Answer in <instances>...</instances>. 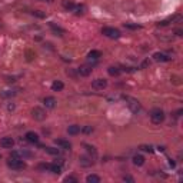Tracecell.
I'll return each instance as SVG.
<instances>
[{
	"label": "cell",
	"instance_id": "484cf974",
	"mask_svg": "<svg viewBox=\"0 0 183 183\" xmlns=\"http://www.w3.org/2000/svg\"><path fill=\"white\" fill-rule=\"evenodd\" d=\"M44 150H46L49 155H53V156L60 155V150H59V149H55V147H46Z\"/></svg>",
	"mask_w": 183,
	"mask_h": 183
},
{
	"label": "cell",
	"instance_id": "ac0fdd59",
	"mask_svg": "<svg viewBox=\"0 0 183 183\" xmlns=\"http://www.w3.org/2000/svg\"><path fill=\"white\" fill-rule=\"evenodd\" d=\"M63 87H65L63 82H60V80H55L53 82V85H52L53 92H60V90H63Z\"/></svg>",
	"mask_w": 183,
	"mask_h": 183
},
{
	"label": "cell",
	"instance_id": "d6a6232c",
	"mask_svg": "<svg viewBox=\"0 0 183 183\" xmlns=\"http://www.w3.org/2000/svg\"><path fill=\"white\" fill-rule=\"evenodd\" d=\"M125 26H126V27H129V29H132V30H136V29H140V26H137V24H130V23H126Z\"/></svg>",
	"mask_w": 183,
	"mask_h": 183
},
{
	"label": "cell",
	"instance_id": "ba28073f",
	"mask_svg": "<svg viewBox=\"0 0 183 183\" xmlns=\"http://www.w3.org/2000/svg\"><path fill=\"white\" fill-rule=\"evenodd\" d=\"M92 70H93V65H83L77 69V73L80 76H85L86 77V76H89L92 73Z\"/></svg>",
	"mask_w": 183,
	"mask_h": 183
},
{
	"label": "cell",
	"instance_id": "9a60e30c",
	"mask_svg": "<svg viewBox=\"0 0 183 183\" xmlns=\"http://www.w3.org/2000/svg\"><path fill=\"white\" fill-rule=\"evenodd\" d=\"M132 160H133V164H135V166H143V164H145V157L142 155H135Z\"/></svg>",
	"mask_w": 183,
	"mask_h": 183
},
{
	"label": "cell",
	"instance_id": "d4e9b609",
	"mask_svg": "<svg viewBox=\"0 0 183 183\" xmlns=\"http://www.w3.org/2000/svg\"><path fill=\"white\" fill-rule=\"evenodd\" d=\"M50 164L52 163H40L37 166V169L40 170V172H47V170H50Z\"/></svg>",
	"mask_w": 183,
	"mask_h": 183
},
{
	"label": "cell",
	"instance_id": "f35d334b",
	"mask_svg": "<svg viewBox=\"0 0 183 183\" xmlns=\"http://www.w3.org/2000/svg\"><path fill=\"white\" fill-rule=\"evenodd\" d=\"M14 82V77H7V83H13Z\"/></svg>",
	"mask_w": 183,
	"mask_h": 183
},
{
	"label": "cell",
	"instance_id": "603a6c76",
	"mask_svg": "<svg viewBox=\"0 0 183 183\" xmlns=\"http://www.w3.org/2000/svg\"><path fill=\"white\" fill-rule=\"evenodd\" d=\"M86 182L87 183H100V178H99L97 174H89V176L86 178Z\"/></svg>",
	"mask_w": 183,
	"mask_h": 183
},
{
	"label": "cell",
	"instance_id": "e0dca14e",
	"mask_svg": "<svg viewBox=\"0 0 183 183\" xmlns=\"http://www.w3.org/2000/svg\"><path fill=\"white\" fill-rule=\"evenodd\" d=\"M67 133H69V135H72V136L79 135V133H80V126H77V125H72V126L67 127Z\"/></svg>",
	"mask_w": 183,
	"mask_h": 183
},
{
	"label": "cell",
	"instance_id": "2e32d148",
	"mask_svg": "<svg viewBox=\"0 0 183 183\" xmlns=\"http://www.w3.org/2000/svg\"><path fill=\"white\" fill-rule=\"evenodd\" d=\"M50 29H52L53 33L57 34V36H63V34H65V29H62L60 26H56L55 23H50Z\"/></svg>",
	"mask_w": 183,
	"mask_h": 183
},
{
	"label": "cell",
	"instance_id": "4dcf8cb0",
	"mask_svg": "<svg viewBox=\"0 0 183 183\" xmlns=\"http://www.w3.org/2000/svg\"><path fill=\"white\" fill-rule=\"evenodd\" d=\"M65 182L66 183H77V179H76L75 176H67V178H65Z\"/></svg>",
	"mask_w": 183,
	"mask_h": 183
},
{
	"label": "cell",
	"instance_id": "8992f818",
	"mask_svg": "<svg viewBox=\"0 0 183 183\" xmlns=\"http://www.w3.org/2000/svg\"><path fill=\"white\" fill-rule=\"evenodd\" d=\"M92 87H93L94 90H103V89H106L107 87V80L106 79H96V80H93L92 82Z\"/></svg>",
	"mask_w": 183,
	"mask_h": 183
},
{
	"label": "cell",
	"instance_id": "8d00e7d4",
	"mask_svg": "<svg viewBox=\"0 0 183 183\" xmlns=\"http://www.w3.org/2000/svg\"><path fill=\"white\" fill-rule=\"evenodd\" d=\"M182 113H183V110H182V109H179L178 112L174 113V118H179V116H180V114H182Z\"/></svg>",
	"mask_w": 183,
	"mask_h": 183
},
{
	"label": "cell",
	"instance_id": "e575fe53",
	"mask_svg": "<svg viewBox=\"0 0 183 183\" xmlns=\"http://www.w3.org/2000/svg\"><path fill=\"white\" fill-rule=\"evenodd\" d=\"M123 180H126V182H135V180H133V178H130V176H125V178H123Z\"/></svg>",
	"mask_w": 183,
	"mask_h": 183
},
{
	"label": "cell",
	"instance_id": "8fae6325",
	"mask_svg": "<svg viewBox=\"0 0 183 183\" xmlns=\"http://www.w3.org/2000/svg\"><path fill=\"white\" fill-rule=\"evenodd\" d=\"M43 103H44V106H46V109H53L55 106H56V99L53 97V96H47V97L43 99Z\"/></svg>",
	"mask_w": 183,
	"mask_h": 183
},
{
	"label": "cell",
	"instance_id": "836d02e7",
	"mask_svg": "<svg viewBox=\"0 0 183 183\" xmlns=\"http://www.w3.org/2000/svg\"><path fill=\"white\" fill-rule=\"evenodd\" d=\"M66 73H67L69 76H72V77H76V76L79 75V73H76V72H75V70H72V69H69V70L66 72Z\"/></svg>",
	"mask_w": 183,
	"mask_h": 183
},
{
	"label": "cell",
	"instance_id": "ffe728a7",
	"mask_svg": "<svg viewBox=\"0 0 183 183\" xmlns=\"http://www.w3.org/2000/svg\"><path fill=\"white\" fill-rule=\"evenodd\" d=\"M87 57H89L90 60H99L102 57V53L99 52V50H92V52H89Z\"/></svg>",
	"mask_w": 183,
	"mask_h": 183
},
{
	"label": "cell",
	"instance_id": "4316f807",
	"mask_svg": "<svg viewBox=\"0 0 183 183\" xmlns=\"http://www.w3.org/2000/svg\"><path fill=\"white\" fill-rule=\"evenodd\" d=\"M14 94H16V92H14V90H5V92H2V97H5V99L13 97Z\"/></svg>",
	"mask_w": 183,
	"mask_h": 183
},
{
	"label": "cell",
	"instance_id": "d6986e66",
	"mask_svg": "<svg viewBox=\"0 0 183 183\" xmlns=\"http://www.w3.org/2000/svg\"><path fill=\"white\" fill-rule=\"evenodd\" d=\"M62 6L65 7L66 10H69V12H72V10H75V3L73 2H70V0H63L62 2Z\"/></svg>",
	"mask_w": 183,
	"mask_h": 183
},
{
	"label": "cell",
	"instance_id": "74e56055",
	"mask_svg": "<svg viewBox=\"0 0 183 183\" xmlns=\"http://www.w3.org/2000/svg\"><path fill=\"white\" fill-rule=\"evenodd\" d=\"M174 33H176V36H182V30H180V29H178V30H176V32H174Z\"/></svg>",
	"mask_w": 183,
	"mask_h": 183
},
{
	"label": "cell",
	"instance_id": "52a82bcc",
	"mask_svg": "<svg viewBox=\"0 0 183 183\" xmlns=\"http://www.w3.org/2000/svg\"><path fill=\"white\" fill-rule=\"evenodd\" d=\"M0 146H2L3 149H12L14 146V140L10 136H5L0 139Z\"/></svg>",
	"mask_w": 183,
	"mask_h": 183
},
{
	"label": "cell",
	"instance_id": "30bf717a",
	"mask_svg": "<svg viewBox=\"0 0 183 183\" xmlns=\"http://www.w3.org/2000/svg\"><path fill=\"white\" fill-rule=\"evenodd\" d=\"M55 143H56L59 147L65 149V150H70V149H72V143L69 140H65V139H56Z\"/></svg>",
	"mask_w": 183,
	"mask_h": 183
},
{
	"label": "cell",
	"instance_id": "7c38bea8",
	"mask_svg": "<svg viewBox=\"0 0 183 183\" xmlns=\"http://www.w3.org/2000/svg\"><path fill=\"white\" fill-rule=\"evenodd\" d=\"M24 137H26V140L29 143H39V135L36 132H27Z\"/></svg>",
	"mask_w": 183,
	"mask_h": 183
},
{
	"label": "cell",
	"instance_id": "d590c367",
	"mask_svg": "<svg viewBox=\"0 0 183 183\" xmlns=\"http://www.w3.org/2000/svg\"><path fill=\"white\" fill-rule=\"evenodd\" d=\"M14 107H16V106H14V103H10L9 106H7V110H10V112H12V110H14Z\"/></svg>",
	"mask_w": 183,
	"mask_h": 183
},
{
	"label": "cell",
	"instance_id": "1f68e13d",
	"mask_svg": "<svg viewBox=\"0 0 183 183\" xmlns=\"http://www.w3.org/2000/svg\"><path fill=\"white\" fill-rule=\"evenodd\" d=\"M80 130L83 132V133H87V135H89V133H92L94 129H93V126H85L83 129H80Z\"/></svg>",
	"mask_w": 183,
	"mask_h": 183
},
{
	"label": "cell",
	"instance_id": "5bb4252c",
	"mask_svg": "<svg viewBox=\"0 0 183 183\" xmlns=\"http://www.w3.org/2000/svg\"><path fill=\"white\" fill-rule=\"evenodd\" d=\"M83 146H85V149L87 150L89 156H92L93 159L97 157V150H96V147H94V146H90V145H83Z\"/></svg>",
	"mask_w": 183,
	"mask_h": 183
},
{
	"label": "cell",
	"instance_id": "44dd1931",
	"mask_svg": "<svg viewBox=\"0 0 183 183\" xmlns=\"http://www.w3.org/2000/svg\"><path fill=\"white\" fill-rule=\"evenodd\" d=\"M120 69H119V67H116V66H110V67H109L107 69V73L110 76H114V77H116V76H119L120 75Z\"/></svg>",
	"mask_w": 183,
	"mask_h": 183
},
{
	"label": "cell",
	"instance_id": "cb8c5ba5",
	"mask_svg": "<svg viewBox=\"0 0 183 183\" xmlns=\"http://www.w3.org/2000/svg\"><path fill=\"white\" fill-rule=\"evenodd\" d=\"M86 10V6L85 5H76L75 6V13L79 16V14H83Z\"/></svg>",
	"mask_w": 183,
	"mask_h": 183
},
{
	"label": "cell",
	"instance_id": "7402d4cb",
	"mask_svg": "<svg viewBox=\"0 0 183 183\" xmlns=\"http://www.w3.org/2000/svg\"><path fill=\"white\" fill-rule=\"evenodd\" d=\"M49 172H53L55 174H60L62 173V166L57 163H52L50 164V170Z\"/></svg>",
	"mask_w": 183,
	"mask_h": 183
},
{
	"label": "cell",
	"instance_id": "4fadbf2b",
	"mask_svg": "<svg viewBox=\"0 0 183 183\" xmlns=\"http://www.w3.org/2000/svg\"><path fill=\"white\" fill-rule=\"evenodd\" d=\"M153 59H155L156 62H169L170 57L167 56V55H164V53H155L153 55Z\"/></svg>",
	"mask_w": 183,
	"mask_h": 183
},
{
	"label": "cell",
	"instance_id": "9c48e42d",
	"mask_svg": "<svg viewBox=\"0 0 183 183\" xmlns=\"http://www.w3.org/2000/svg\"><path fill=\"white\" fill-rule=\"evenodd\" d=\"M93 160L94 159L92 157V156H80L79 162H80V164H82L83 167H89V166H92V164L94 163Z\"/></svg>",
	"mask_w": 183,
	"mask_h": 183
},
{
	"label": "cell",
	"instance_id": "5b68a950",
	"mask_svg": "<svg viewBox=\"0 0 183 183\" xmlns=\"http://www.w3.org/2000/svg\"><path fill=\"white\" fill-rule=\"evenodd\" d=\"M102 34H104L109 39H119L120 37V32L114 27H103L102 29Z\"/></svg>",
	"mask_w": 183,
	"mask_h": 183
},
{
	"label": "cell",
	"instance_id": "3957f363",
	"mask_svg": "<svg viewBox=\"0 0 183 183\" xmlns=\"http://www.w3.org/2000/svg\"><path fill=\"white\" fill-rule=\"evenodd\" d=\"M7 166L12 170H22L26 167V163L20 157H10V160H7Z\"/></svg>",
	"mask_w": 183,
	"mask_h": 183
},
{
	"label": "cell",
	"instance_id": "277c9868",
	"mask_svg": "<svg viewBox=\"0 0 183 183\" xmlns=\"http://www.w3.org/2000/svg\"><path fill=\"white\" fill-rule=\"evenodd\" d=\"M46 110L43 107H34L32 110V118L34 120H37V122H43L44 119H46Z\"/></svg>",
	"mask_w": 183,
	"mask_h": 183
},
{
	"label": "cell",
	"instance_id": "6da1fadb",
	"mask_svg": "<svg viewBox=\"0 0 183 183\" xmlns=\"http://www.w3.org/2000/svg\"><path fill=\"white\" fill-rule=\"evenodd\" d=\"M123 99H125L127 107L130 109L132 113L137 114V113L142 110V104H140V102H139L137 99H133V97H130V96H123Z\"/></svg>",
	"mask_w": 183,
	"mask_h": 183
},
{
	"label": "cell",
	"instance_id": "7a4b0ae2",
	"mask_svg": "<svg viewBox=\"0 0 183 183\" xmlns=\"http://www.w3.org/2000/svg\"><path fill=\"white\" fill-rule=\"evenodd\" d=\"M149 116H150V120L155 123V125H160V123L164 120V112L159 107L152 109L150 113H149Z\"/></svg>",
	"mask_w": 183,
	"mask_h": 183
},
{
	"label": "cell",
	"instance_id": "f1b7e54d",
	"mask_svg": "<svg viewBox=\"0 0 183 183\" xmlns=\"http://www.w3.org/2000/svg\"><path fill=\"white\" fill-rule=\"evenodd\" d=\"M34 56H36V55H34L32 50H26V60L27 62H32L33 59H34Z\"/></svg>",
	"mask_w": 183,
	"mask_h": 183
},
{
	"label": "cell",
	"instance_id": "60d3db41",
	"mask_svg": "<svg viewBox=\"0 0 183 183\" xmlns=\"http://www.w3.org/2000/svg\"><path fill=\"white\" fill-rule=\"evenodd\" d=\"M43 2H52V0H43Z\"/></svg>",
	"mask_w": 183,
	"mask_h": 183
},
{
	"label": "cell",
	"instance_id": "ab89813d",
	"mask_svg": "<svg viewBox=\"0 0 183 183\" xmlns=\"http://www.w3.org/2000/svg\"><path fill=\"white\" fill-rule=\"evenodd\" d=\"M169 164H170V166H172V167H174V162H173V160H172V159H170V162H169Z\"/></svg>",
	"mask_w": 183,
	"mask_h": 183
},
{
	"label": "cell",
	"instance_id": "83f0119b",
	"mask_svg": "<svg viewBox=\"0 0 183 183\" xmlns=\"http://www.w3.org/2000/svg\"><path fill=\"white\" fill-rule=\"evenodd\" d=\"M139 149H140V150H143V152H149V153H152V152H153V146H150V145H142Z\"/></svg>",
	"mask_w": 183,
	"mask_h": 183
},
{
	"label": "cell",
	"instance_id": "f546056e",
	"mask_svg": "<svg viewBox=\"0 0 183 183\" xmlns=\"http://www.w3.org/2000/svg\"><path fill=\"white\" fill-rule=\"evenodd\" d=\"M32 14H33V16H36V17H40V19H43V17L46 16V14H44V13H42L40 10H33V12H32Z\"/></svg>",
	"mask_w": 183,
	"mask_h": 183
}]
</instances>
